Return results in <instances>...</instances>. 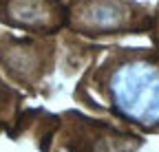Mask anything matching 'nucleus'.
<instances>
[{
    "instance_id": "nucleus-1",
    "label": "nucleus",
    "mask_w": 159,
    "mask_h": 152,
    "mask_svg": "<svg viewBox=\"0 0 159 152\" xmlns=\"http://www.w3.org/2000/svg\"><path fill=\"white\" fill-rule=\"evenodd\" d=\"M73 97L144 135H159V51L146 46L95 49Z\"/></svg>"
},
{
    "instance_id": "nucleus-2",
    "label": "nucleus",
    "mask_w": 159,
    "mask_h": 152,
    "mask_svg": "<svg viewBox=\"0 0 159 152\" xmlns=\"http://www.w3.org/2000/svg\"><path fill=\"white\" fill-rule=\"evenodd\" d=\"M152 24V11L137 0H66V31L91 37L142 35Z\"/></svg>"
},
{
    "instance_id": "nucleus-3",
    "label": "nucleus",
    "mask_w": 159,
    "mask_h": 152,
    "mask_svg": "<svg viewBox=\"0 0 159 152\" xmlns=\"http://www.w3.org/2000/svg\"><path fill=\"white\" fill-rule=\"evenodd\" d=\"M55 42L53 35L16 37L0 35V68L16 86L33 90L53 73Z\"/></svg>"
},
{
    "instance_id": "nucleus-4",
    "label": "nucleus",
    "mask_w": 159,
    "mask_h": 152,
    "mask_svg": "<svg viewBox=\"0 0 159 152\" xmlns=\"http://www.w3.org/2000/svg\"><path fill=\"white\" fill-rule=\"evenodd\" d=\"M60 119L64 124H60L62 137L57 143L69 152H137L144 145L139 135L126 132L108 121L89 119L77 112H64Z\"/></svg>"
},
{
    "instance_id": "nucleus-5",
    "label": "nucleus",
    "mask_w": 159,
    "mask_h": 152,
    "mask_svg": "<svg viewBox=\"0 0 159 152\" xmlns=\"http://www.w3.org/2000/svg\"><path fill=\"white\" fill-rule=\"evenodd\" d=\"M0 22L29 35H55L66 27L64 0H0Z\"/></svg>"
},
{
    "instance_id": "nucleus-6",
    "label": "nucleus",
    "mask_w": 159,
    "mask_h": 152,
    "mask_svg": "<svg viewBox=\"0 0 159 152\" xmlns=\"http://www.w3.org/2000/svg\"><path fill=\"white\" fill-rule=\"evenodd\" d=\"M20 110H22V95L0 73V132H9L11 126L20 121Z\"/></svg>"
},
{
    "instance_id": "nucleus-7",
    "label": "nucleus",
    "mask_w": 159,
    "mask_h": 152,
    "mask_svg": "<svg viewBox=\"0 0 159 152\" xmlns=\"http://www.w3.org/2000/svg\"><path fill=\"white\" fill-rule=\"evenodd\" d=\"M148 35H150V40H152L155 49L159 51V5H157V9L152 11V24H150Z\"/></svg>"
}]
</instances>
